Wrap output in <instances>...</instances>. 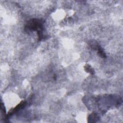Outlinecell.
<instances>
[{"label":"cell","instance_id":"cell-3","mask_svg":"<svg viewBox=\"0 0 123 123\" xmlns=\"http://www.w3.org/2000/svg\"><path fill=\"white\" fill-rule=\"evenodd\" d=\"M85 70L86 71V72L87 73H89L92 74H94L95 73V71L94 70V69L91 67V66L89 64H86L85 66Z\"/></svg>","mask_w":123,"mask_h":123},{"label":"cell","instance_id":"cell-4","mask_svg":"<svg viewBox=\"0 0 123 123\" xmlns=\"http://www.w3.org/2000/svg\"><path fill=\"white\" fill-rule=\"evenodd\" d=\"M97 51H98V55H99V57H101L102 58H105L106 57V54H105V52L104 51L103 49H102V48L101 47H100L98 49Z\"/></svg>","mask_w":123,"mask_h":123},{"label":"cell","instance_id":"cell-2","mask_svg":"<svg viewBox=\"0 0 123 123\" xmlns=\"http://www.w3.org/2000/svg\"><path fill=\"white\" fill-rule=\"evenodd\" d=\"M25 104H26V102L25 101H21L17 106H16L13 109H12L11 111H10L9 112V113L7 115V117L11 116L12 115L14 114L15 112L18 111L19 110L23 109L25 106Z\"/></svg>","mask_w":123,"mask_h":123},{"label":"cell","instance_id":"cell-1","mask_svg":"<svg viewBox=\"0 0 123 123\" xmlns=\"http://www.w3.org/2000/svg\"><path fill=\"white\" fill-rule=\"evenodd\" d=\"M44 20L39 19H32L28 21L25 27V30L26 32H38L40 30H44L43 26Z\"/></svg>","mask_w":123,"mask_h":123}]
</instances>
